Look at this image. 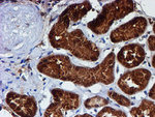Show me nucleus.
Masks as SVG:
<instances>
[{"label": "nucleus", "mask_w": 155, "mask_h": 117, "mask_svg": "<svg viewBox=\"0 0 155 117\" xmlns=\"http://www.w3.org/2000/svg\"><path fill=\"white\" fill-rule=\"evenodd\" d=\"M106 115H111V116H125V113L122 111H116L113 108H104V110L97 113V116H106Z\"/></svg>", "instance_id": "423d86ee"}, {"label": "nucleus", "mask_w": 155, "mask_h": 117, "mask_svg": "<svg viewBox=\"0 0 155 117\" xmlns=\"http://www.w3.org/2000/svg\"><path fill=\"white\" fill-rule=\"evenodd\" d=\"M146 73H148V71H146V69H137V71L126 73L121 77L118 84L126 83V82H128V84L132 83L125 90V93H128V94L137 93L139 90H142V89L147 86V82L149 80L150 73L145 76ZM125 85H127V84H124V85H122L120 87L122 88V87H124Z\"/></svg>", "instance_id": "f257e3e1"}, {"label": "nucleus", "mask_w": 155, "mask_h": 117, "mask_svg": "<svg viewBox=\"0 0 155 117\" xmlns=\"http://www.w3.org/2000/svg\"><path fill=\"white\" fill-rule=\"evenodd\" d=\"M119 57H126V58L119 60L123 65L134 66L143 60L142 58L145 57V52L139 45H129L121 49L120 53L118 54V58Z\"/></svg>", "instance_id": "7ed1b4c3"}, {"label": "nucleus", "mask_w": 155, "mask_h": 117, "mask_svg": "<svg viewBox=\"0 0 155 117\" xmlns=\"http://www.w3.org/2000/svg\"><path fill=\"white\" fill-rule=\"evenodd\" d=\"M152 66L154 68V56H153V58H152Z\"/></svg>", "instance_id": "1a4fd4ad"}, {"label": "nucleus", "mask_w": 155, "mask_h": 117, "mask_svg": "<svg viewBox=\"0 0 155 117\" xmlns=\"http://www.w3.org/2000/svg\"><path fill=\"white\" fill-rule=\"evenodd\" d=\"M107 94H109L110 98H112V99H114V101H116L117 103L120 104V105L126 106V107H128V106H130V105H131V102L129 101L128 99H126V98H124V96L119 95V94L115 93L113 90H112V91L110 90L109 92H107Z\"/></svg>", "instance_id": "39448f33"}, {"label": "nucleus", "mask_w": 155, "mask_h": 117, "mask_svg": "<svg viewBox=\"0 0 155 117\" xmlns=\"http://www.w3.org/2000/svg\"><path fill=\"white\" fill-rule=\"evenodd\" d=\"M107 104V101L106 99L101 98V96H95V98L89 99L85 102V107L88 109L96 108V107H101Z\"/></svg>", "instance_id": "20e7f679"}, {"label": "nucleus", "mask_w": 155, "mask_h": 117, "mask_svg": "<svg viewBox=\"0 0 155 117\" xmlns=\"http://www.w3.org/2000/svg\"><path fill=\"white\" fill-rule=\"evenodd\" d=\"M148 42H149V48H150V50H151V51H154V35L150 36L149 39H148Z\"/></svg>", "instance_id": "0eeeda50"}, {"label": "nucleus", "mask_w": 155, "mask_h": 117, "mask_svg": "<svg viewBox=\"0 0 155 117\" xmlns=\"http://www.w3.org/2000/svg\"><path fill=\"white\" fill-rule=\"evenodd\" d=\"M149 96L150 98H152V99H154V86H152V89L150 90Z\"/></svg>", "instance_id": "6e6552de"}, {"label": "nucleus", "mask_w": 155, "mask_h": 117, "mask_svg": "<svg viewBox=\"0 0 155 117\" xmlns=\"http://www.w3.org/2000/svg\"><path fill=\"white\" fill-rule=\"evenodd\" d=\"M8 106L19 115H34L36 110L35 102L32 98L9 93L6 98Z\"/></svg>", "instance_id": "f03ea898"}]
</instances>
